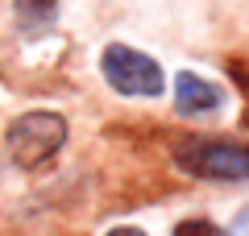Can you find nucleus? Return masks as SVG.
<instances>
[{"label": "nucleus", "instance_id": "1", "mask_svg": "<svg viewBox=\"0 0 249 236\" xmlns=\"http://www.w3.org/2000/svg\"><path fill=\"white\" fill-rule=\"evenodd\" d=\"M4 145L21 170H37L67 145V120L58 112H25L9 124Z\"/></svg>", "mask_w": 249, "mask_h": 236}, {"label": "nucleus", "instance_id": "2", "mask_svg": "<svg viewBox=\"0 0 249 236\" xmlns=\"http://www.w3.org/2000/svg\"><path fill=\"white\" fill-rule=\"evenodd\" d=\"M175 162L208 183H245L249 178V145L237 141H178Z\"/></svg>", "mask_w": 249, "mask_h": 236}, {"label": "nucleus", "instance_id": "3", "mask_svg": "<svg viewBox=\"0 0 249 236\" xmlns=\"http://www.w3.org/2000/svg\"><path fill=\"white\" fill-rule=\"evenodd\" d=\"M100 70H104L108 87L121 91V96H162L166 79H162V67L150 58V54L133 50V46H104L100 54Z\"/></svg>", "mask_w": 249, "mask_h": 236}, {"label": "nucleus", "instance_id": "4", "mask_svg": "<svg viewBox=\"0 0 249 236\" xmlns=\"http://www.w3.org/2000/svg\"><path fill=\"white\" fill-rule=\"evenodd\" d=\"M175 108L183 116H212V112L224 108V91L216 87L212 79L183 70V75L175 79Z\"/></svg>", "mask_w": 249, "mask_h": 236}, {"label": "nucleus", "instance_id": "5", "mask_svg": "<svg viewBox=\"0 0 249 236\" xmlns=\"http://www.w3.org/2000/svg\"><path fill=\"white\" fill-rule=\"evenodd\" d=\"M13 13H17V25L25 34H42L58 17V0H13Z\"/></svg>", "mask_w": 249, "mask_h": 236}, {"label": "nucleus", "instance_id": "6", "mask_svg": "<svg viewBox=\"0 0 249 236\" xmlns=\"http://www.w3.org/2000/svg\"><path fill=\"white\" fill-rule=\"evenodd\" d=\"M175 236H229L224 228H216L212 219H178Z\"/></svg>", "mask_w": 249, "mask_h": 236}, {"label": "nucleus", "instance_id": "7", "mask_svg": "<svg viewBox=\"0 0 249 236\" xmlns=\"http://www.w3.org/2000/svg\"><path fill=\"white\" fill-rule=\"evenodd\" d=\"M232 236H249V207L237 216V224H232Z\"/></svg>", "mask_w": 249, "mask_h": 236}, {"label": "nucleus", "instance_id": "8", "mask_svg": "<svg viewBox=\"0 0 249 236\" xmlns=\"http://www.w3.org/2000/svg\"><path fill=\"white\" fill-rule=\"evenodd\" d=\"M108 236H145V232H142V228H133V224H121V228H112Z\"/></svg>", "mask_w": 249, "mask_h": 236}]
</instances>
